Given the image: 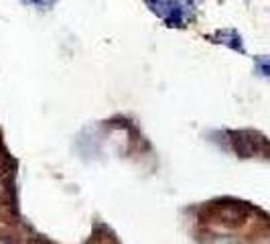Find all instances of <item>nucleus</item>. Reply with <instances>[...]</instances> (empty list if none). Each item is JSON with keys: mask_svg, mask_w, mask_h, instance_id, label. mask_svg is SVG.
Returning a JSON list of instances; mask_svg holds the SVG:
<instances>
[{"mask_svg": "<svg viewBox=\"0 0 270 244\" xmlns=\"http://www.w3.org/2000/svg\"><path fill=\"white\" fill-rule=\"evenodd\" d=\"M211 218L213 222H222V224H240L246 218V208L236 202L218 204L211 208Z\"/></svg>", "mask_w": 270, "mask_h": 244, "instance_id": "obj_1", "label": "nucleus"}, {"mask_svg": "<svg viewBox=\"0 0 270 244\" xmlns=\"http://www.w3.org/2000/svg\"><path fill=\"white\" fill-rule=\"evenodd\" d=\"M232 143H234V149H236V153L240 157H252L258 151L256 141L254 139H246V134H236V139H232Z\"/></svg>", "mask_w": 270, "mask_h": 244, "instance_id": "obj_2", "label": "nucleus"}, {"mask_svg": "<svg viewBox=\"0 0 270 244\" xmlns=\"http://www.w3.org/2000/svg\"><path fill=\"white\" fill-rule=\"evenodd\" d=\"M0 244H14V242H12L10 238H4V236H2V238H0Z\"/></svg>", "mask_w": 270, "mask_h": 244, "instance_id": "obj_3", "label": "nucleus"}]
</instances>
